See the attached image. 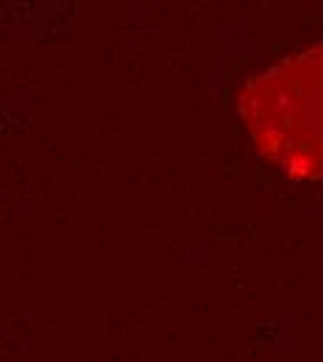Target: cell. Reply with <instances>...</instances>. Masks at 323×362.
Masks as SVG:
<instances>
[{"label": "cell", "instance_id": "obj_1", "mask_svg": "<svg viewBox=\"0 0 323 362\" xmlns=\"http://www.w3.org/2000/svg\"><path fill=\"white\" fill-rule=\"evenodd\" d=\"M245 112L271 159L298 179L323 184V45L259 78Z\"/></svg>", "mask_w": 323, "mask_h": 362}]
</instances>
